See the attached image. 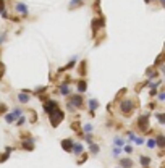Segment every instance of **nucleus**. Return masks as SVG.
<instances>
[{
    "label": "nucleus",
    "instance_id": "obj_11",
    "mask_svg": "<svg viewBox=\"0 0 165 168\" xmlns=\"http://www.w3.org/2000/svg\"><path fill=\"white\" fill-rule=\"evenodd\" d=\"M18 100L21 102V104H28V102H29V95L26 94V92H20V94H18Z\"/></svg>",
    "mask_w": 165,
    "mask_h": 168
},
{
    "label": "nucleus",
    "instance_id": "obj_20",
    "mask_svg": "<svg viewBox=\"0 0 165 168\" xmlns=\"http://www.w3.org/2000/svg\"><path fill=\"white\" fill-rule=\"evenodd\" d=\"M120 154H121V149H120V147H113V149H112V155H113V157H118Z\"/></svg>",
    "mask_w": 165,
    "mask_h": 168
},
{
    "label": "nucleus",
    "instance_id": "obj_1",
    "mask_svg": "<svg viewBox=\"0 0 165 168\" xmlns=\"http://www.w3.org/2000/svg\"><path fill=\"white\" fill-rule=\"evenodd\" d=\"M49 116H50V123H52V126H58V123L63 120L65 115H63V112H62L60 108H57V110H53Z\"/></svg>",
    "mask_w": 165,
    "mask_h": 168
},
{
    "label": "nucleus",
    "instance_id": "obj_12",
    "mask_svg": "<svg viewBox=\"0 0 165 168\" xmlns=\"http://www.w3.org/2000/svg\"><path fill=\"white\" fill-rule=\"evenodd\" d=\"M88 105H89V110H91V112H94V110H95V108H97V107H99V102L95 100V99H89Z\"/></svg>",
    "mask_w": 165,
    "mask_h": 168
},
{
    "label": "nucleus",
    "instance_id": "obj_6",
    "mask_svg": "<svg viewBox=\"0 0 165 168\" xmlns=\"http://www.w3.org/2000/svg\"><path fill=\"white\" fill-rule=\"evenodd\" d=\"M32 147H34V137H25V141H23V149L32 150Z\"/></svg>",
    "mask_w": 165,
    "mask_h": 168
},
{
    "label": "nucleus",
    "instance_id": "obj_10",
    "mask_svg": "<svg viewBox=\"0 0 165 168\" xmlns=\"http://www.w3.org/2000/svg\"><path fill=\"white\" fill-rule=\"evenodd\" d=\"M120 167L121 168H131L133 167V160H131V158H121V160H120Z\"/></svg>",
    "mask_w": 165,
    "mask_h": 168
},
{
    "label": "nucleus",
    "instance_id": "obj_28",
    "mask_svg": "<svg viewBox=\"0 0 165 168\" xmlns=\"http://www.w3.org/2000/svg\"><path fill=\"white\" fill-rule=\"evenodd\" d=\"M67 108H68V112H74V107H73V105L70 104V102H68V104H67Z\"/></svg>",
    "mask_w": 165,
    "mask_h": 168
},
{
    "label": "nucleus",
    "instance_id": "obj_32",
    "mask_svg": "<svg viewBox=\"0 0 165 168\" xmlns=\"http://www.w3.org/2000/svg\"><path fill=\"white\" fill-rule=\"evenodd\" d=\"M146 2H147V4H149V2H151V0H146Z\"/></svg>",
    "mask_w": 165,
    "mask_h": 168
},
{
    "label": "nucleus",
    "instance_id": "obj_9",
    "mask_svg": "<svg viewBox=\"0 0 165 168\" xmlns=\"http://www.w3.org/2000/svg\"><path fill=\"white\" fill-rule=\"evenodd\" d=\"M73 142L74 141L73 139H65V141H62V147H63L67 152H71V147H73Z\"/></svg>",
    "mask_w": 165,
    "mask_h": 168
},
{
    "label": "nucleus",
    "instance_id": "obj_13",
    "mask_svg": "<svg viewBox=\"0 0 165 168\" xmlns=\"http://www.w3.org/2000/svg\"><path fill=\"white\" fill-rule=\"evenodd\" d=\"M151 158H149V157H146V155H141V157H139V163L141 165H143V167H147V165H151Z\"/></svg>",
    "mask_w": 165,
    "mask_h": 168
},
{
    "label": "nucleus",
    "instance_id": "obj_21",
    "mask_svg": "<svg viewBox=\"0 0 165 168\" xmlns=\"http://www.w3.org/2000/svg\"><path fill=\"white\" fill-rule=\"evenodd\" d=\"M113 144H115L117 147L123 146V139H121V137H115V139H113Z\"/></svg>",
    "mask_w": 165,
    "mask_h": 168
},
{
    "label": "nucleus",
    "instance_id": "obj_18",
    "mask_svg": "<svg viewBox=\"0 0 165 168\" xmlns=\"http://www.w3.org/2000/svg\"><path fill=\"white\" fill-rule=\"evenodd\" d=\"M155 116H157V120H159V125H165V115L164 113H155Z\"/></svg>",
    "mask_w": 165,
    "mask_h": 168
},
{
    "label": "nucleus",
    "instance_id": "obj_15",
    "mask_svg": "<svg viewBox=\"0 0 165 168\" xmlns=\"http://www.w3.org/2000/svg\"><path fill=\"white\" fill-rule=\"evenodd\" d=\"M16 11H20V13L26 15V13H28V8H26L25 4H18V5H16Z\"/></svg>",
    "mask_w": 165,
    "mask_h": 168
},
{
    "label": "nucleus",
    "instance_id": "obj_26",
    "mask_svg": "<svg viewBox=\"0 0 165 168\" xmlns=\"http://www.w3.org/2000/svg\"><path fill=\"white\" fill-rule=\"evenodd\" d=\"M121 150H125L126 154H131V152H133V147H131V146H125V147L121 149Z\"/></svg>",
    "mask_w": 165,
    "mask_h": 168
},
{
    "label": "nucleus",
    "instance_id": "obj_5",
    "mask_svg": "<svg viewBox=\"0 0 165 168\" xmlns=\"http://www.w3.org/2000/svg\"><path fill=\"white\" fill-rule=\"evenodd\" d=\"M70 104L73 105L74 108H79L81 105H83V97H81L79 94H76V95H73V97L70 99Z\"/></svg>",
    "mask_w": 165,
    "mask_h": 168
},
{
    "label": "nucleus",
    "instance_id": "obj_27",
    "mask_svg": "<svg viewBox=\"0 0 165 168\" xmlns=\"http://www.w3.org/2000/svg\"><path fill=\"white\" fill-rule=\"evenodd\" d=\"M84 131H86V133H91V131H92V125H89V123H88V125H84Z\"/></svg>",
    "mask_w": 165,
    "mask_h": 168
},
{
    "label": "nucleus",
    "instance_id": "obj_25",
    "mask_svg": "<svg viewBox=\"0 0 165 168\" xmlns=\"http://www.w3.org/2000/svg\"><path fill=\"white\" fill-rule=\"evenodd\" d=\"M147 147L154 149V147H155V139H147Z\"/></svg>",
    "mask_w": 165,
    "mask_h": 168
},
{
    "label": "nucleus",
    "instance_id": "obj_22",
    "mask_svg": "<svg viewBox=\"0 0 165 168\" xmlns=\"http://www.w3.org/2000/svg\"><path fill=\"white\" fill-rule=\"evenodd\" d=\"M13 116L15 118H20V116H21V108H15L13 110Z\"/></svg>",
    "mask_w": 165,
    "mask_h": 168
},
{
    "label": "nucleus",
    "instance_id": "obj_2",
    "mask_svg": "<svg viewBox=\"0 0 165 168\" xmlns=\"http://www.w3.org/2000/svg\"><path fill=\"white\" fill-rule=\"evenodd\" d=\"M134 105H133V100H130V99H125V100H121V104H120V110H121V113H125V115H130L131 112H133Z\"/></svg>",
    "mask_w": 165,
    "mask_h": 168
},
{
    "label": "nucleus",
    "instance_id": "obj_17",
    "mask_svg": "<svg viewBox=\"0 0 165 168\" xmlns=\"http://www.w3.org/2000/svg\"><path fill=\"white\" fill-rule=\"evenodd\" d=\"M15 120H16V118L13 116V113H5V121H7V123H13Z\"/></svg>",
    "mask_w": 165,
    "mask_h": 168
},
{
    "label": "nucleus",
    "instance_id": "obj_3",
    "mask_svg": "<svg viewBox=\"0 0 165 168\" xmlns=\"http://www.w3.org/2000/svg\"><path fill=\"white\" fill-rule=\"evenodd\" d=\"M149 113H144V115L139 116V120H138V126H139V130L144 131V130H147L149 128Z\"/></svg>",
    "mask_w": 165,
    "mask_h": 168
},
{
    "label": "nucleus",
    "instance_id": "obj_16",
    "mask_svg": "<svg viewBox=\"0 0 165 168\" xmlns=\"http://www.w3.org/2000/svg\"><path fill=\"white\" fill-rule=\"evenodd\" d=\"M89 152H91L92 155H95L99 152V146L97 144H91V146H89Z\"/></svg>",
    "mask_w": 165,
    "mask_h": 168
},
{
    "label": "nucleus",
    "instance_id": "obj_7",
    "mask_svg": "<svg viewBox=\"0 0 165 168\" xmlns=\"http://www.w3.org/2000/svg\"><path fill=\"white\" fill-rule=\"evenodd\" d=\"M71 152H73L74 155H81L83 152H84V149H83V146H81L79 142H73V147H71Z\"/></svg>",
    "mask_w": 165,
    "mask_h": 168
},
{
    "label": "nucleus",
    "instance_id": "obj_29",
    "mask_svg": "<svg viewBox=\"0 0 165 168\" xmlns=\"http://www.w3.org/2000/svg\"><path fill=\"white\" fill-rule=\"evenodd\" d=\"M134 142H136V144H143L144 139H143V137H134Z\"/></svg>",
    "mask_w": 165,
    "mask_h": 168
},
{
    "label": "nucleus",
    "instance_id": "obj_4",
    "mask_svg": "<svg viewBox=\"0 0 165 168\" xmlns=\"http://www.w3.org/2000/svg\"><path fill=\"white\" fill-rule=\"evenodd\" d=\"M57 108H58V105H57V102H53V100H49V102L44 104V110H46L47 115H50V113H52L53 110H57Z\"/></svg>",
    "mask_w": 165,
    "mask_h": 168
},
{
    "label": "nucleus",
    "instance_id": "obj_23",
    "mask_svg": "<svg viewBox=\"0 0 165 168\" xmlns=\"http://www.w3.org/2000/svg\"><path fill=\"white\" fill-rule=\"evenodd\" d=\"M25 123H26V118H25V116H20V118H18V123H16V125H18V126H23Z\"/></svg>",
    "mask_w": 165,
    "mask_h": 168
},
{
    "label": "nucleus",
    "instance_id": "obj_30",
    "mask_svg": "<svg viewBox=\"0 0 165 168\" xmlns=\"http://www.w3.org/2000/svg\"><path fill=\"white\" fill-rule=\"evenodd\" d=\"M159 100H160V102L165 100V94H164V92H160V94H159Z\"/></svg>",
    "mask_w": 165,
    "mask_h": 168
},
{
    "label": "nucleus",
    "instance_id": "obj_31",
    "mask_svg": "<svg viewBox=\"0 0 165 168\" xmlns=\"http://www.w3.org/2000/svg\"><path fill=\"white\" fill-rule=\"evenodd\" d=\"M126 136H128V137H130V139H131V141H134V137H136V136H134V133H131V131H130V133H128V134H126Z\"/></svg>",
    "mask_w": 165,
    "mask_h": 168
},
{
    "label": "nucleus",
    "instance_id": "obj_24",
    "mask_svg": "<svg viewBox=\"0 0 165 168\" xmlns=\"http://www.w3.org/2000/svg\"><path fill=\"white\" fill-rule=\"evenodd\" d=\"M0 13L4 15V16H7V13H5V7H4V0H0Z\"/></svg>",
    "mask_w": 165,
    "mask_h": 168
},
{
    "label": "nucleus",
    "instance_id": "obj_8",
    "mask_svg": "<svg viewBox=\"0 0 165 168\" xmlns=\"http://www.w3.org/2000/svg\"><path fill=\"white\" fill-rule=\"evenodd\" d=\"M155 146H157L159 149H164V146H165V137H164V134H157V136H155Z\"/></svg>",
    "mask_w": 165,
    "mask_h": 168
},
{
    "label": "nucleus",
    "instance_id": "obj_19",
    "mask_svg": "<svg viewBox=\"0 0 165 168\" xmlns=\"http://www.w3.org/2000/svg\"><path fill=\"white\" fill-rule=\"evenodd\" d=\"M78 91H79V92L86 91V83H84V81H79V83H78Z\"/></svg>",
    "mask_w": 165,
    "mask_h": 168
},
{
    "label": "nucleus",
    "instance_id": "obj_14",
    "mask_svg": "<svg viewBox=\"0 0 165 168\" xmlns=\"http://www.w3.org/2000/svg\"><path fill=\"white\" fill-rule=\"evenodd\" d=\"M60 92H62V95H68V94H70V88H68L67 83H63L62 86H60Z\"/></svg>",
    "mask_w": 165,
    "mask_h": 168
}]
</instances>
